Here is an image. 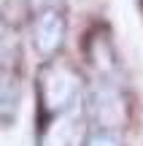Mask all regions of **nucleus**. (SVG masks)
Masks as SVG:
<instances>
[{
	"label": "nucleus",
	"mask_w": 143,
	"mask_h": 146,
	"mask_svg": "<svg viewBox=\"0 0 143 146\" xmlns=\"http://www.w3.org/2000/svg\"><path fill=\"white\" fill-rule=\"evenodd\" d=\"M89 108H92V114H95V119L97 122H103V125H119V122L124 119V106H122V98L116 95V89H111V87H97L95 89V95H92V100H89Z\"/></svg>",
	"instance_id": "nucleus-3"
},
{
	"label": "nucleus",
	"mask_w": 143,
	"mask_h": 146,
	"mask_svg": "<svg viewBox=\"0 0 143 146\" xmlns=\"http://www.w3.org/2000/svg\"><path fill=\"white\" fill-rule=\"evenodd\" d=\"M38 98H41L43 122L76 111L81 103V78L70 65L49 62L38 76Z\"/></svg>",
	"instance_id": "nucleus-1"
},
{
	"label": "nucleus",
	"mask_w": 143,
	"mask_h": 146,
	"mask_svg": "<svg viewBox=\"0 0 143 146\" xmlns=\"http://www.w3.org/2000/svg\"><path fill=\"white\" fill-rule=\"evenodd\" d=\"M65 41V16L57 8H46L35 16L32 25V43L43 57H51Z\"/></svg>",
	"instance_id": "nucleus-2"
},
{
	"label": "nucleus",
	"mask_w": 143,
	"mask_h": 146,
	"mask_svg": "<svg viewBox=\"0 0 143 146\" xmlns=\"http://www.w3.org/2000/svg\"><path fill=\"white\" fill-rule=\"evenodd\" d=\"M89 146H119V138L113 135V133L103 130V133H97V135H92Z\"/></svg>",
	"instance_id": "nucleus-4"
},
{
	"label": "nucleus",
	"mask_w": 143,
	"mask_h": 146,
	"mask_svg": "<svg viewBox=\"0 0 143 146\" xmlns=\"http://www.w3.org/2000/svg\"><path fill=\"white\" fill-rule=\"evenodd\" d=\"M30 3H32V5H41V3H43V0H30Z\"/></svg>",
	"instance_id": "nucleus-5"
}]
</instances>
